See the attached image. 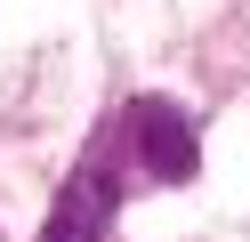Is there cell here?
Here are the masks:
<instances>
[{
  "instance_id": "6da1fadb",
  "label": "cell",
  "mask_w": 250,
  "mask_h": 242,
  "mask_svg": "<svg viewBox=\"0 0 250 242\" xmlns=\"http://www.w3.org/2000/svg\"><path fill=\"white\" fill-rule=\"evenodd\" d=\"M129 154L146 161L162 186H186V177L202 170V137H194V121H186L169 97H129Z\"/></svg>"
},
{
  "instance_id": "7a4b0ae2",
  "label": "cell",
  "mask_w": 250,
  "mask_h": 242,
  "mask_svg": "<svg viewBox=\"0 0 250 242\" xmlns=\"http://www.w3.org/2000/svg\"><path fill=\"white\" fill-rule=\"evenodd\" d=\"M113 210H121V177H113V161H105V154H89L81 170L65 177V194H57L41 242H105Z\"/></svg>"
}]
</instances>
